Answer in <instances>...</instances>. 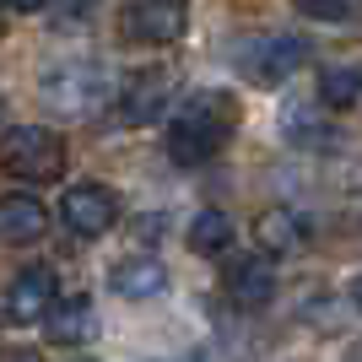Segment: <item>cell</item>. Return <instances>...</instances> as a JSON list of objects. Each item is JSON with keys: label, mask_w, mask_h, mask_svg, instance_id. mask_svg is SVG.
<instances>
[{"label": "cell", "mask_w": 362, "mask_h": 362, "mask_svg": "<svg viewBox=\"0 0 362 362\" xmlns=\"http://www.w3.org/2000/svg\"><path fill=\"white\" fill-rule=\"evenodd\" d=\"M184 243L195 249V255H227V243H233V216L227 211H200L184 233Z\"/></svg>", "instance_id": "obj_15"}, {"label": "cell", "mask_w": 362, "mask_h": 362, "mask_svg": "<svg viewBox=\"0 0 362 362\" xmlns=\"http://www.w3.org/2000/svg\"><path fill=\"white\" fill-rule=\"evenodd\" d=\"M255 243L259 255H298V249H308L314 243V222L303 211H292V206H271V211L255 216Z\"/></svg>", "instance_id": "obj_10"}, {"label": "cell", "mask_w": 362, "mask_h": 362, "mask_svg": "<svg viewBox=\"0 0 362 362\" xmlns=\"http://www.w3.org/2000/svg\"><path fill=\"white\" fill-rule=\"evenodd\" d=\"M351 303H357V314H362V276L351 281Z\"/></svg>", "instance_id": "obj_20"}, {"label": "cell", "mask_w": 362, "mask_h": 362, "mask_svg": "<svg viewBox=\"0 0 362 362\" xmlns=\"http://www.w3.org/2000/svg\"><path fill=\"white\" fill-rule=\"evenodd\" d=\"M303 16H314V22H351L362 16V0H292Z\"/></svg>", "instance_id": "obj_16"}, {"label": "cell", "mask_w": 362, "mask_h": 362, "mask_svg": "<svg viewBox=\"0 0 362 362\" xmlns=\"http://www.w3.org/2000/svg\"><path fill=\"white\" fill-rule=\"evenodd\" d=\"M54 298H60L54 271H49V265H28V271H16L11 287H6V314H11L16 325H33V319H44L49 308H54Z\"/></svg>", "instance_id": "obj_9"}, {"label": "cell", "mask_w": 362, "mask_h": 362, "mask_svg": "<svg viewBox=\"0 0 362 362\" xmlns=\"http://www.w3.org/2000/svg\"><path fill=\"white\" fill-rule=\"evenodd\" d=\"M0 362H44V357H38V351H33V346H16V351H6V357H0Z\"/></svg>", "instance_id": "obj_17"}, {"label": "cell", "mask_w": 362, "mask_h": 362, "mask_svg": "<svg viewBox=\"0 0 362 362\" xmlns=\"http://www.w3.org/2000/svg\"><path fill=\"white\" fill-rule=\"evenodd\" d=\"M38 92H44V103L54 114H71V119H87L108 103V81L98 65H54Z\"/></svg>", "instance_id": "obj_3"}, {"label": "cell", "mask_w": 362, "mask_h": 362, "mask_svg": "<svg viewBox=\"0 0 362 362\" xmlns=\"http://www.w3.org/2000/svg\"><path fill=\"white\" fill-rule=\"evenodd\" d=\"M303 60H308V38H298V33H265L238 49V65L255 87H281Z\"/></svg>", "instance_id": "obj_5"}, {"label": "cell", "mask_w": 362, "mask_h": 362, "mask_svg": "<svg viewBox=\"0 0 362 362\" xmlns=\"http://www.w3.org/2000/svg\"><path fill=\"white\" fill-rule=\"evenodd\" d=\"M319 103L335 108V114L357 108L362 103V71L357 65H330V71H319Z\"/></svg>", "instance_id": "obj_14"}, {"label": "cell", "mask_w": 362, "mask_h": 362, "mask_svg": "<svg viewBox=\"0 0 362 362\" xmlns=\"http://www.w3.org/2000/svg\"><path fill=\"white\" fill-rule=\"evenodd\" d=\"M60 222L71 227L76 238H103L108 227L119 222V195L108 184H71L60 195Z\"/></svg>", "instance_id": "obj_6"}, {"label": "cell", "mask_w": 362, "mask_h": 362, "mask_svg": "<svg viewBox=\"0 0 362 362\" xmlns=\"http://www.w3.org/2000/svg\"><path fill=\"white\" fill-rule=\"evenodd\" d=\"M108 287L124 303H146V298H157V292H168V265L151 259V255H130L108 271Z\"/></svg>", "instance_id": "obj_11"}, {"label": "cell", "mask_w": 362, "mask_h": 362, "mask_svg": "<svg viewBox=\"0 0 362 362\" xmlns=\"http://www.w3.org/2000/svg\"><path fill=\"white\" fill-rule=\"evenodd\" d=\"M222 287H227V298L238 303V308H265V303L276 298V265H271V255H233L222 265Z\"/></svg>", "instance_id": "obj_8"}, {"label": "cell", "mask_w": 362, "mask_h": 362, "mask_svg": "<svg viewBox=\"0 0 362 362\" xmlns=\"http://www.w3.org/2000/svg\"><path fill=\"white\" fill-rule=\"evenodd\" d=\"M173 108V76L168 71H141L130 76L114 98V119L119 124H157Z\"/></svg>", "instance_id": "obj_7"}, {"label": "cell", "mask_w": 362, "mask_h": 362, "mask_svg": "<svg viewBox=\"0 0 362 362\" xmlns=\"http://www.w3.org/2000/svg\"><path fill=\"white\" fill-rule=\"evenodd\" d=\"M341 362H362V341H351V346H346V357H341Z\"/></svg>", "instance_id": "obj_19"}, {"label": "cell", "mask_w": 362, "mask_h": 362, "mask_svg": "<svg viewBox=\"0 0 362 362\" xmlns=\"http://www.w3.org/2000/svg\"><path fill=\"white\" fill-rule=\"evenodd\" d=\"M119 28L130 44H179L189 28V0H124L119 6Z\"/></svg>", "instance_id": "obj_4"}, {"label": "cell", "mask_w": 362, "mask_h": 362, "mask_svg": "<svg viewBox=\"0 0 362 362\" xmlns=\"http://www.w3.org/2000/svg\"><path fill=\"white\" fill-rule=\"evenodd\" d=\"M0 168L22 184L65 179V136L49 124H11L0 130Z\"/></svg>", "instance_id": "obj_2"}, {"label": "cell", "mask_w": 362, "mask_h": 362, "mask_svg": "<svg viewBox=\"0 0 362 362\" xmlns=\"http://www.w3.org/2000/svg\"><path fill=\"white\" fill-rule=\"evenodd\" d=\"M6 6H11V11H28V16H33V11H44L49 0H6Z\"/></svg>", "instance_id": "obj_18"}, {"label": "cell", "mask_w": 362, "mask_h": 362, "mask_svg": "<svg viewBox=\"0 0 362 362\" xmlns=\"http://www.w3.org/2000/svg\"><path fill=\"white\" fill-rule=\"evenodd\" d=\"M238 103L227 92H189L179 108H168V157L173 163H206L233 141Z\"/></svg>", "instance_id": "obj_1"}, {"label": "cell", "mask_w": 362, "mask_h": 362, "mask_svg": "<svg viewBox=\"0 0 362 362\" xmlns=\"http://www.w3.org/2000/svg\"><path fill=\"white\" fill-rule=\"evenodd\" d=\"M49 341L54 346H87L92 330H98V314H92V298H54V308L44 314Z\"/></svg>", "instance_id": "obj_13"}, {"label": "cell", "mask_w": 362, "mask_h": 362, "mask_svg": "<svg viewBox=\"0 0 362 362\" xmlns=\"http://www.w3.org/2000/svg\"><path fill=\"white\" fill-rule=\"evenodd\" d=\"M0 114H6V98H0Z\"/></svg>", "instance_id": "obj_21"}, {"label": "cell", "mask_w": 362, "mask_h": 362, "mask_svg": "<svg viewBox=\"0 0 362 362\" xmlns=\"http://www.w3.org/2000/svg\"><path fill=\"white\" fill-rule=\"evenodd\" d=\"M49 227V206L28 189L0 195V243H38Z\"/></svg>", "instance_id": "obj_12"}]
</instances>
